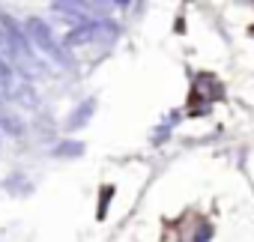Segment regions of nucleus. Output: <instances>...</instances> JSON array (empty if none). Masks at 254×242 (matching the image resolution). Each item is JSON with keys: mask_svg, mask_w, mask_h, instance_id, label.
Wrapping results in <instances>:
<instances>
[{"mask_svg": "<svg viewBox=\"0 0 254 242\" xmlns=\"http://www.w3.org/2000/svg\"><path fill=\"white\" fill-rule=\"evenodd\" d=\"M24 39H27L30 45H36L42 54L54 57L57 63H63V66H69V63H72V57L63 51V45L54 39V33L48 30V24H45L42 18H27V21H24Z\"/></svg>", "mask_w": 254, "mask_h": 242, "instance_id": "nucleus-1", "label": "nucleus"}, {"mask_svg": "<svg viewBox=\"0 0 254 242\" xmlns=\"http://www.w3.org/2000/svg\"><path fill=\"white\" fill-rule=\"evenodd\" d=\"M93 111H96V99H87V102H81L78 105V111L69 117V129H81L87 120L93 117Z\"/></svg>", "mask_w": 254, "mask_h": 242, "instance_id": "nucleus-3", "label": "nucleus"}, {"mask_svg": "<svg viewBox=\"0 0 254 242\" xmlns=\"http://www.w3.org/2000/svg\"><path fill=\"white\" fill-rule=\"evenodd\" d=\"M114 36H117V27L114 24H108V21H84L81 27H75L66 36V42L69 45H84V42H96V39L111 42Z\"/></svg>", "mask_w": 254, "mask_h": 242, "instance_id": "nucleus-2", "label": "nucleus"}, {"mask_svg": "<svg viewBox=\"0 0 254 242\" xmlns=\"http://www.w3.org/2000/svg\"><path fill=\"white\" fill-rule=\"evenodd\" d=\"M251 36H254V27H251Z\"/></svg>", "mask_w": 254, "mask_h": 242, "instance_id": "nucleus-6", "label": "nucleus"}, {"mask_svg": "<svg viewBox=\"0 0 254 242\" xmlns=\"http://www.w3.org/2000/svg\"><path fill=\"white\" fill-rule=\"evenodd\" d=\"M33 188V182L24 177V174H12L9 180H6V191H12V194H27Z\"/></svg>", "mask_w": 254, "mask_h": 242, "instance_id": "nucleus-4", "label": "nucleus"}, {"mask_svg": "<svg viewBox=\"0 0 254 242\" xmlns=\"http://www.w3.org/2000/svg\"><path fill=\"white\" fill-rule=\"evenodd\" d=\"M84 153V144L81 141H63V144H57V150H54V156H63V159H75V156H81Z\"/></svg>", "mask_w": 254, "mask_h": 242, "instance_id": "nucleus-5", "label": "nucleus"}]
</instances>
